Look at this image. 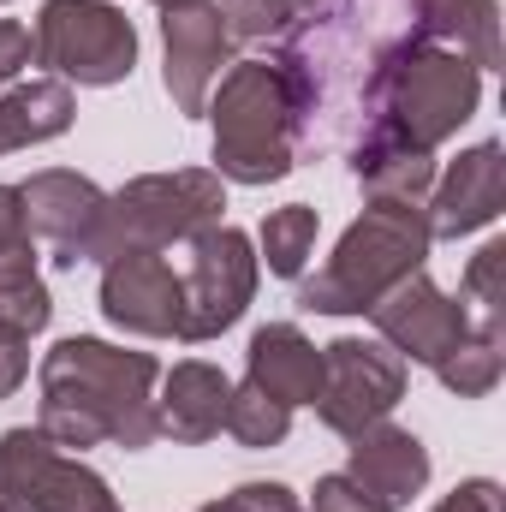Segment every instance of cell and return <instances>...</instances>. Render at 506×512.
<instances>
[{
	"instance_id": "cell-1",
	"label": "cell",
	"mask_w": 506,
	"mask_h": 512,
	"mask_svg": "<svg viewBox=\"0 0 506 512\" xmlns=\"http://www.w3.org/2000/svg\"><path fill=\"white\" fill-rule=\"evenodd\" d=\"M423 42L417 0H334L316 18L292 24L274 48V72L286 84L298 155L352 149L381 78Z\"/></svg>"
},
{
	"instance_id": "cell-2",
	"label": "cell",
	"mask_w": 506,
	"mask_h": 512,
	"mask_svg": "<svg viewBox=\"0 0 506 512\" xmlns=\"http://www.w3.org/2000/svg\"><path fill=\"white\" fill-rule=\"evenodd\" d=\"M42 435L54 447H126L143 453L161 441L155 429V382L161 364L149 352H120L108 340L72 334L42 358Z\"/></svg>"
},
{
	"instance_id": "cell-3",
	"label": "cell",
	"mask_w": 506,
	"mask_h": 512,
	"mask_svg": "<svg viewBox=\"0 0 506 512\" xmlns=\"http://www.w3.org/2000/svg\"><path fill=\"white\" fill-rule=\"evenodd\" d=\"M483 102V72L471 60H459L453 48L417 42L387 78H381L376 102L364 114V131L352 137L346 161L364 179L387 155H435V143H447Z\"/></svg>"
},
{
	"instance_id": "cell-4",
	"label": "cell",
	"mask_w": 506,
	"mask_h": 512,
	"mask_svg": "<svg viewBox=\"0 0 506 512\" xmlns=\"http://www.w3.org/2000/svg\"><path fill=\"white\" fill-rule=\"evenodd\" d=\"M429 245L435 239H429L423 203L370 197V209L346 227V239L334 245V256L298 286V304L322 310V316H370V304H381L405 274L423 268Z\"/></svg>"
},
{
	"instance_id": "cell-5",
	"label": "cell",
	"mask_w": 506,
	"mask_h": 512,
	"mask_svg": "<svg viewBox=\"0 0 506 512\" xmlns=\"http://www.w3.org/2000/svg\"><path fill=\"white\" fill-rule=\"evenodd\" d=\"M215 120V173L233 185H274L298 167V120L286 102V84L268 60L227 66L221 90H209Z\"/></svg>"
},
{
	"instance_id": "cell-6",
	"label": "cell",
	"mask_w": 506,
	"mask_h": 512,
	"mask_svg": "<svg viewBox=\"0 0 506 512\" xmlns=\"http://www.w3.org/2000/svg\"><path fill=\"white\" fill-rule=\"evenodd\" d=\"M227 209V185L221 173L203 167H179V173H143L120 185L102 209V233L90 262H114L126 251H167L197 239L203 227H215Z\"/></svg>"
},
{
	"instance_id": "cell-7",
	"label": "cell",
	"mask_w": 506,
	"mask_h": 512,
	"mask_svg": "<svg viewBox=\"0 0 506 512\" xmlns=\"http://www.w3.org/2000/svg\"><path fill=\"white\" fill-rule=\"evenodd\" d=\"M36 66L60 84H120L137 66V30L120 6L108 0H42V18L30 30Z\"/></svg>"
},
{
	"instance_id": "cell-8",
	"label": "cell",
	"mask_w": 506,
	"mask_h": 512,
	"mask_svg": "<svg viewBox=\"0 0 506 512\" xmlns=\"http://www.w3.org/2000/svg\"><path fill=\"white\" fill-rule=\"evenodd\" d=\"M185 251H191L185 274H179L185 310H179V334L173 340L203 346V340L227 334L245 316V304L256 292V251H251V239L239 227H227V221H215L197 239H185Z\"/></svg>"
},
{
	"instance_id": "cell-9",
	"label": "cell",
	"mask_w": 506,
	"mask_h": 512,
	"mask_svg": "<svg viewBox=\"0 0 506 512\" xmlns=\"http://www.w3.org/2000/svg\"><path fill=\"white\" fill-rule=\"evenodd\" d=\"M0 512H120L114 489L66 459L42 429H6L0 435Z\"/></svg>"
},
{
	"instance_id": "cell-10",
	"label": "cell",
	"mask_w": 506,
	"mask_h": 512,
	"mask_svg": "<svg viewBox=\"0 0 506 512\" xmlns=\"http://www.w3.org/2000/svg\"><path fill=\"white\" fill-rule=\"evenodd\" d=\"M405 399V358L381 340H334L322 346V393H316V417L334 435H364L387 423V411Z\"/></svg>"
},
{
	"instance_id": "cell-11",
	"label": "cell",
	"mask_w": 506,
	"mask_h": 512,
	"mask_svg": "<svg viewBox=\"0 0 506 512\" xmlns=\"http://www.w3.org/2000/svg\"><path fill=\"white\" fill-rule=\"evenodd\" d=\"M370 322H376L381 346H393L405 364H429V370L477 334L471 328V310L459 298H447L423 268L405 274L381 304H370Z\"/></svg>"
},
{
	"instance_id": "cell-12",
	"label": "cell",
	"mask_w": 506,
	"mask_h": 512,
	"mask_svg": "<svg viewBox=\"0 0 506 512\" xmlns=\"http://www.w3.org/2000/svg\"><path fill=\"white\" fill-rule=\"evenodd\" d=\"M161 42H167V66L161 84L173 96V108L185 120H197L209 108V90L221 78V66H233V36L215 0H185L161 12Z\"/></svg>"
},
{
	"instance_id": "cell-13",
	"label": "cell",
	"mask_w": 506,
	"mask_h": 512,
	"mask_svg": "<svg viewBox=\"0 0 506 512\" xmlns=\"http://www.w3.org/2000/svg\"><path fill=\"white\" fill-rule=\"evenodd\" d=\"M18 203H24L30 239H42L60 268H78V262L96 256L102 209H108V191H102V185H90L84 173L48 167V173H36L30 185H18Z\"/></svg>"
},
{
	"instance_id": "cell-14",
	"label": "cell",
	"mask_w": 506,
	"mask_h": 512,
	"mask_svg": "<svg viewBox=\"0 0 506 512\" xmlns=\"http://www.w3.org/2000/svg\"><path fill=\"white\" fill-rule=\"evenodd\" d=\"M179 274L161 251H126L114 262H102V316L126 334L143 340H167L179 334Z\"/></svg>"
},
{
	"instance_id": "cell-15",
	"label": "cell",
	"mask_w": 506,
	"mask_h": 512,
	"mask_svg": "<svg viewBox=\"0 0 506 512\" xmlns=\"http://www.w3.org/2000/svg\"><path fill=\"white\" fill-rule=\"evenodd\" d=\"M501 209H506V155L501 143H477L447 167V179H441V191L423 215H429V239H465V233L489 227Z\"/></svg>"
},
{
	"instance_id": "cell-16",
	"label": "cell",
	"mask_w": 506,
	"mask_h": 512,
	"mask_svg": "<svg viewBox=\"0 0 506 512\" xmlns=\"http://www.w3.org/2000/svg\"><path fill=\"white\" fill-rule=\"evenodd\" d=\"M227 399H233V382L203 364V358H185L161 376V399H155V429L173 435L179 447H203L227 429Z\"/></svg>"
},
{
	"instance_id": "cell-17",
	"label": "cell",
	"mask_w": 506,
	"mask_h": 512,
	"mask_svg": "<svg viewBox=\"0 0 506 512\" xmlns=\"http://www.w3.org/2000/svg\"><path fill=\"white\" fill-rule=\"evenodd\" d=\"M346 477L376 495L387 512H399L423 483H429V453L411 429H393V423H376L364 435H352V459H346Z\"/></svg>"
},
{
	"instance_id": "cell-18",
	"label": "cell",
	"mask_w": 506,
	"mask_h": 512,
	"mask_svg": "<svg viewBox=\"0 0 506 512\" xmlns=\"http://www.w3.org/2000/svg\"><path fill=\"white\" fill-rule=\"evenodd\" d=\"M245 382L262 387L268 399H280L286 411L316 405V393H322V352H316L292 322H268V328H256L251 334Z\"/></svg>"
},
{
	"instance_id": "cell-19",
	"label": "cell",
	"mask_w": 506,
	"mask_h": 512,
	"mask_svg": "<svg viewBox=\"0 0 506 512\" xmlns=\"http://www.w3.org/2000/svg\"><path fill=\"white\" fill-rule=\"evenodd\" d=\"M417 18H423V42L453 48L477 72L501 66V6L495 0H417Z\"/></svg>"
},
{
	"instance_id": "cell-20",
	"label": "cell",
	"mask_w": 506,
	"mask_h": 512,
	"mask_svg": "<svg viewBox=\"0 0 506 512\" xmlns=\"http://www.w3.org/2000/svg\"><path fill=\"white\" fill-rule=\"evenodd\" d=\"M66 126H72V84H60V78H30L0 96V155L48 143Z\"/></svg>"
},
{
	"instance_id": "cell-21",
	"label": "cell",
	"mask_w": 506,
	"mask_h": 512,
	"mask_svg": "<svg viewBox=\"0 0 506 512\" xmlns=\"http://www.w3.org/2000/svg\"><path fill=\"white\" fill-rule=\"evenodd\" d=\"M48 316H54V298H48V286L36 274V256L30 251L0 256V328L30 340V334L48 328Z\"/></svg>"
},
{
	"instance_id": "cell-22",
	"label": "cell",
	"mask_w": 506,
	"mask_h": 512,
	"mask_svg": "<svg viewBox=\"0 0 506 512\" xmlns=\"http://www.w3.org/2000/svg\"><path fill=\"white\" fill-rule=\"evenodd\" d=\"M316 233H322V215L310 203H286L262 221V256H268V274L280 280H298L304 262L316 251Z\"/></svg>"
},
{
	"instance_id": "cell-23",
	"label": "cell",
	"mask_w": 506,
	"mask_h": 512,
	"mask_svg": "<svg viewBox=\"0 0 506 512\" xmlns=\"http://www.w3.org/2000/svg\"><path fill=\"white\" fill-rule=\"evenodd\" d=\"M465 310H477L471 316V328L477 334H495L501 340V310H506V239H489L483 251L471 256V268H465V298H459Z\"/></svg>"
},
{
	"instance_id": "cell-24",
	"label": "cell",
	"mask_w": 506,
	"mask_h": 512,
	"mask_svg": "<svg viewBox=\"0 0 506 512\" xmlns=\"http://www.w3.org/2000/svg\"><path fill=\"white\" fill-rule=\"evenodd\" d=\"M286 429H292V411L280 405V399H268L262 387H233V399H227V435L239 441V447H280L286 441Z\"/></svg>"
},
{
	"instance_id": "cell-25",
	"label": "cell",
	"mask_w": 506,
	"mask_h": 512,
	"mask_svg": "<svg viewBox=\"0 0 506 512\" xmlns=\"http://www.w3.org/2000/svg\"><path fill=\"white\" fill-rule=\"evenodd\" d=\"M435 376H441V387H453L459 399L495 393V382H501V340H495V334H471L459 352H447V358L435 364Z\"/></svg>"
},
{
	"instance_id": "cell-26",
	"label": "cell",
	"mask_w": 506,
	"mask_h": 512,
	"mask_svg": "<svg viewBox=\"0 0 506 512\" xmlns=\"http://www.w3.org/2000/svg\"><path fill=\"white\" fill-rule=\"evenodd\" d=\"M221 18H227V36H245V42H280L292 24H298V6L292 0H215Z\"/></svg>"
},
{
	"instance_id": "cell-27",
	"label": "cell",
	"mask_w": 506,
	"mask_h": 512,
	"mask_svg": "<svg viewBox=\"0 0 506 512\" xmlns=\"http://www.w3.org/2000/svg\"><path fill=\"white\" fill-rule=\"evenodd\" d=\"M197 512H304V507H298V495L286 483H245L227 501H209V507H197Z\"/></svg>"
},
{
	"instance_id": "cell-28",
	"label": "cell",
	"mask_w": 506,
	"mask_h": 512,
	"mask_svg": "<svg viewBox=\"0 0 506 512\" xmlns=\"http://www.w3.org/2000/svg\"><path fill=\"white\" fill-rule=\"evenodd\" d=\"M316 512H387L376 495H364L346 471H334V477H322L316 483Z\"/></svg>"
},
{
	"instance_id": "cell-29",
	"label": "cell",
	"mask_w": 506,
	"mask_h": 512,
	"mask_svg": "<svg viewBox=\"0 0 506 512\" xmlns=\"http://www.w3.org/2000/svg\"><path fill=\"white\" fill-rule=\"evenodd\" d=\"M36 60V42H30V30L18 24V18H0V84H12L24 66Z\"/></svg>"
},
{
	"instance_id": "cell-30",
	"label": "cell",
	"mask_w": 506,
	"mask_h": 512,
	"mask_svg": "<svg viewBox=\"0 0 506 512\" xmlns=\"http://www.w3.org/2000/svg\"><path fill=\"white\" fill-rule=\"evenodd\" d=\"M24 376H30V340L0 328V399H12L24 387Z\"/></svg>"
},
{
	"instance_id": "cell-31",
	"label": "cell",
	"mask_w": 506,
	"mask_h": 512,
	"mask_svg": "<svg viewBox=\"0 0 506 512\" xmlns=\"http://www.w3.org/2000/svg\"><path fill=\"white\" fill-rule=\"evenodd\" d=\"M30 251V227H24V203H18V185H0V256Z\"/></svg>"
},
{
	"instance_id": "cell-32",
	"label": "cell",
	"mask_w": 506,
	"mask_h": 512,
	"mask_svg": "<svg viewBox=\"0 0 506 512\" xmlns=\"http://www.w3.org/2000/svg\"><path fill=\"white\" fill-rule=\"evenodd\" d=\"M435 512H501V489L489 477H471V483H459Z\"/></svg>"
},
{
	"instance_id": "cell-33",
	"label": "cell",
	"mask_w": 506,
	"mask_h": 512,
	"mask_svg": "<svg viewBox=\"0 0 506 512\" xmlns=\"http://www.w3.org/2000/svg\"><path fill=\"white\" fill-rule=\"evenodd\" d=\"M155 6H161V12H167V6H185V0H155Z\"/></svg>"
}]
</instances>
